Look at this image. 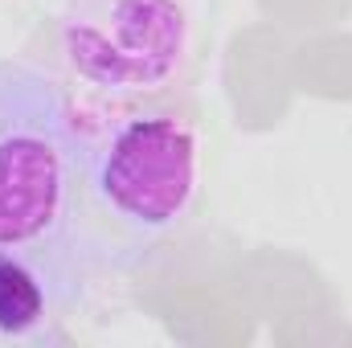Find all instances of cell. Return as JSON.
Masks as SVG:
<instances>
[{
    "mask_svg": "<svg viewBox=\"0 0 352 348\" xmlns=\"http://www.w3.org/2000/svg\"><path fill=\"white\" fill-rule=\"evenodd\" d=\"M78 160L98 274L140 266L197 209L201 127L176 94L78 119Z\"/></svg>",
    "mask_w": 352,
    "mask_h": 348,
    "instance_id": "2",
    "label": "cell"
},
{
    "mask_svg": "<svg viewBox=\"0 0 352 348\" xmlns=\"http://www.w3.org/2000/svg\"><path fill=\"white\" fill-rule=\"evenodd\" d=\"M54 50L66 78L102 107L168 98L192 62V4L66 0Z\"/></svg>",
    "mask_w": 352,
    "mask_h": 348,
    "instance_id": "3",
    "label": "cell"
},
{
    "mask_svg": "<svg viewBox=\"0 0 352 348\" xmlns=\"http://www.w3.org/2000/svg\"><path fill=\"white\" fill-rule=\"evenodd\" d=\"M66 320L50 279L29 259L0 254V340H54Z\"/></svg>",
    "mask_w": 352,
    "mask_h": 348,
    "instance_id": "4",
    "label": "cell"
},
{
    "mask_svg": "<svg viewBox=\"0 0 352 348\" xmlns=\"http://www.w3.org/2000/svg\"><path fill=\"white\" fill-rule=\"evenodd\" d=\"M0 254L29 259L70 316L98 279L82 217L78 119L54 74L0 58Z\"/></svg>",
    "mask_w": 352,
    "mask_h": 348,
    "instance_id": "1",
    "label": "cell"
}]
</instances>
